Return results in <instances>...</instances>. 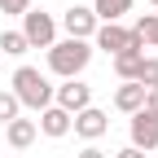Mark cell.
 I'll list each match as a JSON object with an SVG mask.
<instances>
[{
	"mask_svg": "<svg viewBox=\"0 0 158 158\" xmlns=\"http://www.w3.org/2000/svg\"><path fill=\"white\" fill-rule=\"evenodd\" d=\"M53 106H57V110H66V114L75 118L79 110H88V106H92V88H88V84H75V79H70V84H62V88L53 92Z\"/></svg>",
	"mask_w": 158,
	"mask_h": 158,
	"instance_id": "5b68a950",
	"label": "cell"
},
{
	"mask_svg": "<svg viewBox=\"0 0 158 158\" xmlns=\"http://www.w3.org/2000/svg\"><path fill=\"white\" fill-rule=\"evenodd\" d=\"M62 27H66V35H70V40H92L101 22L92 18V9L75 5V9H66V13H62Z\"/></svg>",
	"mask_w": 158,
	"mask_h": 158,
	"instance_id": "52a82bcc",
	"label": "cell"
},
{
	"mask_svg": "<svg viewBox=\"0 0 158 158\" xmlns=\"http://www.w3.org/2000/svg\"><path fill=\"white\" fill-rule=\"evenodd\" d=\"M141 110H145V114H154V118H158V88H149V92H145V106H141Z\"/></svg>",
	"mask_w": 158,
	"mask_h": 158,
	"instance_id": "d6986e66",
	"label": "cell"
},
{
	"mask_svg": "<svg viewBox=\"0 0 158 158\" xmlns=\"http://www.w3.org/2000/svg\"><path fill=\"white\" fill-rule=\"evenodd\" d=\"M127 9H132V0H97V5H92V18H97V22H118Z\"/></svg>",
	"mask_w": 158,
	"mask_h": 158,
	"instance_id": "5bb4252c",
	"label": "cell"
},
{
	"mask_svg": "<svg viewBox=\"0 0 158 158\" xmlns=\"http://www.w3.org/2000/svg\"><path fill=\"white\" fill-rule=\"evenodd\" d=\"M114 158H145V154H141V149H132V145H127V149H118Z\"/></svg>",
	"mask_w": 158,
	"mask_h": 158,
	"instance_id": "ffe728a7",
	"label": "cell"
},
{
	"mask_svg": "<svg viewBox=\"0 0 158 158\" xmlns=\"http://www.w3.org/2000/svg\"><path fill=\"white\" fill-rule=\"evenodd\" d=\"M141 62H145V53H141V48L118 53V57H114V75L123 79V84H136V75H141Z\"/></svg>",
	"mask_w": 158,
	"mask_h": 158,
	"instance_id": "8fae6325",
	"label": "cell"
},
{
	"mask_svg": "<svg viewBox=\"0 0 158 158\" xmlns=\"http://www.w3.org/2000/svg\"><path fill=\"white\" fill-rule=\"evenodd\" d=\"M132 35L141 40L145 48H158V13H141V18H136V27H132Z\"/></svg>",
	"mask_w": 158,
	"mask_h": 158,
	"instance_id": "4fadbf2b",
	"label": "cell"
},
{
	"mask_svg": "<svg viewBox=\"0 0 158 158\" xmlns=\"http://www.w3.org/2000/svg\"><path fill=\"white\" fill-rule=\"evenodd\" d=\"M114 106L123 110V114H136L145 106V88L141 84H118V92H114Z\"/></svg>",
	"mask_w": 158,
	"mask_h": 158,
	"instance_id": "7c38bea8",
	"label": "cell"
},
{
	"mask_svg": "<svg viewBox=\"0 0 158 158\" xmlns=\"http://www.w3.org/2000/svg\"><path fill=\"white\" fill-rule=\"evenodd\" d=\"M88 62H92V44L88 40H62V44L48 48V70L62 75V79H75Z\"/></svg>",
	"mask_w": 158,
	"mask_h": 158,
	"instance_id": "7a4b0ae2",
	"label": "cell"
},
{
	"mask_svg": "<svg viewBox=\"0 0 158 158\" xmlns=\"http://www.w3.org/2000/svg\"><path fill=\"white\" fill-rule=\"evenodd\" d=\"M18 110H22V106H18V97H13V92H0V123H13Z\"/></svg>",
	"mask_w": 158,
	"mask_h": 158,
	"instance_id": "e0dca14e",
	"label": "cell"
},
{
	"mask_svg": "<svg viewBox=\"0 0 158 158\" xmlns=\"http://www.w3.org/2000/svg\"><path fill=\"white\" fill-rule=\"evenodd\" d=\"M31 9V0H0V13H13V18H22Z\"/></svg>",
	"mask_w": 158,
	"mask_h": 158,
	"instance_id": "ac0fdd59",
	"label": "cell"
},
{
	"mask_svg": "<svg viewBox=\"0 0 158 158\" xmlns=\"http://www.w3.org/2000/svg\"><path fill=\"white\" fill-rule=\"evenodd\" d=\"M79 158H106V154H101V149H97V145H88L84 154H79Z\"/></svg>",
	"mask_w": 158,
	"mask_h": 158,
	"instance_id": "44dd1931",
	"label": "cell"
},
{
	"mask_svg": "<svg viewBox=\"0 0 158 158\" xmlns=\"http://www.w3.org/2000/svg\"><path fill=\"white\" fill-rule=\"evenodd\" d=\"M9 92L18 97V106H27V110H48V106H53V84H48L35 66H18Z\"/></svg>",
	"mask_w": 158,
	"mask_h": 158,
	"instance_id": "6da1fadb",
	"label": "cell"
},
{
	"mask_svg": "<svg viewBox=\"0 0 158 158\" xmlns=\"http://www.w3.org/2000/svg\"><path fill=\"white\" fill-rule=\"evenodd\" d=\"M0 48H5L9 57H18V53H27L31 44L22 40V31H0Z\"/></svg>",
	"mask_w": 158,
	"mask_h": 158,
	"instance_id": "9a60e30c",
	"label": "cell"
},
{
	"mask_svg": "<svg viewBox=\"0 0 158 158\" xmlns=\"http://www.w3.org/2000/svg\"><path fill=\"white\" fill-rule=\"evenodd\" d=\"M70 127L84 136V141H101V136L110 132V114L97 110V106H88V110H79V114L70 118Z\"/></svg>",
	"mask_w": 158,
	"mask_h": 158,
	"instance_id": "8992f818",
	"label": "cell"
},
{
	"mask_svg": "<svg viewBox=\"0 0 158 158\" xmlns=\"http://www.w3.org/2000/svg\"><path fill=\"white\" fill-rule=\"evenodd\" d=\"M154 5H158V0H154Z\"/></svg>",
	"mask_w": 158,
	"mask_h": 158,
	"instance_id": "7402d4cb",
	"label": "cell"
},
{
	"mask_svg": "<svg viewBox=\"0 0 158 158\" xmlns=\"http://www.w3.org/2000/svg\"><path fill=\"white\" fill-rule=\"evenodd\" d=\"M35 132H44V136H53V141H57V136H66V132H70V114H66V110H57V106L40 110V127H35Z\"/></svg>",
	"mask_w": 158,
	"mask_h": 158,
	"instance_id": "9c48e42d",
	"label": "cell"
},
{
	"mask_svg": "<svg viewBox=\"0 0 158 158\" xmlns=\"http://www.w3.org/2000/svg\"><path fill=\"white\" fill-rule=\"evenodd\" d=\"M136 84H141L145 92H149V88H158V57H145V62H141V75H136Z\"/></svg>",
	"mask_w": 158,
	"mask_h": 158,
	"instance_id": "2e32d148",
	"label": "cell"
},
{
	"mask_svg": "<svg viewBox=\"0 0 158 158\" xmlns=\"http://www.w3.org/2000/svg\"><path fill=\"white\" fill-rule=\"evenodd\" d=\"M97 48H106L110 57H118V53H127V48H141L145 53V44H141V40H136L127 27H118V22H101V27H97Z\"/></svg>",
	"mask_w": 158,
	"mask_h": 158,
	"instance_id": "277c9868",
	"label": "cell"
},
{
	"mask_svg": "<svg viewBox=\"0 0 158 158\" xmlns=\"http://www.w3.org/2000/svg\"><path fill=\"white\" fill-rule=\"evenodd\" d=\"M132 149H158V118L145 114V110H136L132 114Z\"/></svg>",
	"mask_w": 158,
	"mask_h": 158,
	"instance_id": "ba28073f",
	"label": "cell"
},
{
	"mask_svg": "<svg viewBox=\"0 0 158 158\" xmlns=\"http://www.w3.org/2000/svg\"><path fill=\"white\" fill-rule=\"evenodd\" d=\"M22 40L31 48H53L57 44V22L44 13V9H27L22 13Z\"/></svg>",
	"mask_w": 158,
	"mask_h": 158,
	"instance_id": "3957f363",
	"label": "cell"
},
{
	"mask_svg": "<svg viewBox=\"0 0 158 158\" xmlns=\"http://www.w3.org/2000/svg\"><path fill=\"white\" fill-rule=\"evenodd\" d=\"M5 136H9V145L13 149H27V145H35V118H13V123H5Z\"/></svg>",
	"mask_w": 158,
	"mask_h": 158,
	"instance_id": "30bf717a",
	"label": "cell"
}]
</instances>
